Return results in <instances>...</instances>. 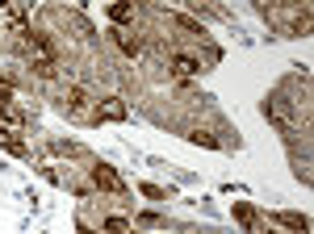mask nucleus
Returning <instances> with one entry per match:
<instances>
[{
	"label": "nucleus",
	"instance_id": "f257e3e1",
	"mask_svg": "<svg viewBox=\"0 0 314 234\" xmlns=\"http://www.w3.org/2000/svg\"><path fill=\"white\" fill-rule=\"evenodd\" d=\"M96 180H101L105 188H117V176H113V172H96Z\"/></svg>",
	"mask_w": 314,
	"mask_h": 234
}]
</instances>
